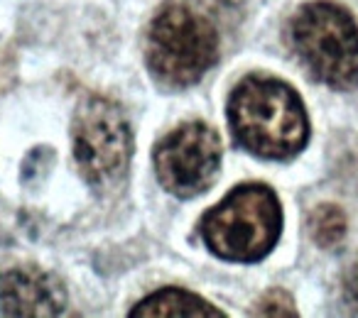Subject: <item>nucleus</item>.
Returning a JSON list of instances; mask_svg holds the SVG:
<instances>
[{"mask_svg": "<svg viewBox=\"0 0 358 318\" xmlns=\"http://www.w3.org/2000/svg\"><path fill=\"white\" fill-rule=\"evenodd\" d=\"M236 142L265 159H292L309 139V120L299 96L270 76H245L229 98Z\"/></svg>", "mask_w": 358, "mask_h": 318, "instance_id": "1", "label": "nucleus"}, {"mask_svg": "<svg viewBox=\"0 0 358 318\" xmlns=\"http://www.w3.org/2000/svg\"><path fill=\"white\" fill-rule=\"evenodd\" d=\"M206 248L229 262H258L275 248L282 230V209L265 184L234 189L199 223Z\"/></svg>", "mask_w": 358, "mask_h": 318, "instance_id": "2", "label": "nucleus"}, {"mask_svg": "<svg viewBox=\"0 0 358 318\" xmlns=\"http://www.w3.org/2000/svg\"><path fill=\"white\" fill-rule=\"evenodd\" d=\"M152 76L169 89L192 86L219 59V37L211 22L179 3H164L145 35Z\"/></svg>", "mask_w": 358, "mask_h": 318, "instance_id": "3", "label": "nucleus"}, {"mask_svg": "<svg viewBox=\"0 0 358 318\" xmlns=\"http://www.w3.org/2000/svg\"><path fill=\"white\" fill-rule=\"evenodd\" d=\"M289 42L317 81L338 91L358 86V25L341 6H302L289 20Z\"/></svg>", "mask_w": 358, "mask_h": 318, "instance_id": "4", "label": "nucleus"}, {"mask_svg": "<svg viewBox=\"0 0 358 318\" xmlns=\"http://www.w3.org/2000/svg\"><path fill=\"white\" fill-rule=\"evenodd\" d=\"M74 157L94 189L110 191L123 181L133 154V135L120 105L91 96L74 115Z\"/></svg>", "mask_w": 358, "mask_h": 318, "instance_id": "5", "label": "nucleus"}, {"mask_svg": "<svg viewBox=\"0 0 358 318\" xmlns=\"http://www.w3.org/2000/svg\"><path fill=\"white\" fill-rule=\"evenodd\" d=\"M219 132L201 120L182 123L155 147V169L159 184L179 199H192L209 189L219 174Z\"/></svg>", "mask_w": 358, "mask_h": 318, "instance_id": "6", "label": "nucleus"}, {"mask_svg": "<svg viewBox=\"0 0 358 318\" xmlns=\"http://www.w3.org/2000/svg\"><path fill=\"white\" fill-rule=\"evenodd\" d=\"M64 303V287L55 274L32 264L0 272V311L6 316H57Z\"/></svg>", "mask_w": 358, "mask_h": 318, "instance_id": "7", "label": "nucleus"}, {"mask_svg": "<svg viewBox=\"0 0 358 318\" xmlns=\"http://www.w3.org/2000/svg\"><path fill=\"white\" fill-rule=\"evenodd\" d=\"M133 316H224L219 308L185 289H162L133 308Z\"/></svg>", "mask_w": 358, "mask_h": 318, "instance_id": "8", "label": "nucleus"}, {"mask_svg": "<svg viewBox=\"0 0 358 318\" xmlns=\"http://www.w3.org/2000/svg\"><path fill=\"white\" fill-rule=\"evenodd\" d=\"M307 230H309V238H312L319 248H324V250L336 248L343 240V235H346V215H343V211L338 209V206L324 204L309 213Z\"/></svg>", "mask_w": 358, "mask_h": 318, "instance_id": "9", "label": "nucleus"}, {"mask_svg": "<svg viewBox=\"0 0 358 318\" xmlns=\"http://www.w3.org/2000/svg\"><path fill=\"white\" fill-rule=\"evenodd\" d=\"M253 313L258 316H297V308H294L289 294H285L282 289H273L255 303Z\"/></svg>", "mask_w": 358, "mask_h": 318, "instance_id": "10", "label": "nucleus"}, {"mask_svg": "<svg viewBox=\"0 0 358 318\" xmlns=\"http://www.w3.org/2000/svg\"><path fill=\"white\" fill-rule=\"evenodd\" d=\"M343 294H346V303L358 313V257L348 267L346 279H343Z\"/></svg>", "mask_w": 358, "mask_h": 318, "instance_id": "11", "label": "nucleus"}, {"mask_svg": "<svg viewBox=\"0 0 358 318\" xmlns=\"http://www.w3.org/2000/svg\"><path fill=\"white\" fill-rule=\"evenodd\" d=\"M199 3L216 13H236L241 8V0H199Z\"/></svg>", "mask_w": 358, "mask_h": 318, "instance_id": "12", "label": "nucleus"}]
</instances>
